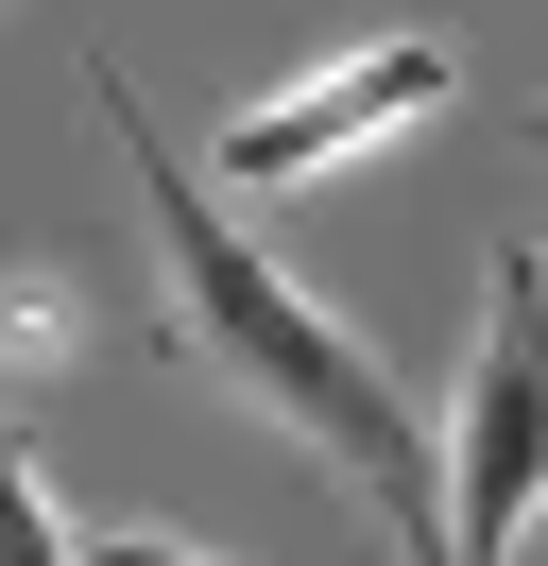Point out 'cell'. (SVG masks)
<instances>
[{"mask_svg":"<svg viewBox=\"0 0 548 566\" xmlns=\"http://www.w3.org/2000/svg\"><path fill=\"white\" fill-rule=\"evenodd\" d=\"M445 86H463V52H445V35H342V52L274 70L257 104L223 120V189H240V207H274V189H326V172H360L377 138L445 120Z\"/></svg>","mask_w":548,"mask_h":566,"instance_id":"3","label":"cell"},{"mask_svg":"<svg viewBox=\"0 0 548 566\" xmlns=\"http://www.w3.org/2000/svg\"><path fill=\"white\" fill-rule=\"evenodd\" d=\"M103 326H86V292L52 275V258H18L0 275V378H52V360H86Z\"/></svg>","mask_w":548,"mask_h":566,"instance_id":"4","label":"cell"},{"mask_svg":"<svg viewBox=\"0 0 548 566\" xmlns=\"http://www.w3.org/2000/svg\"><path fill=\"white\" fill-rule=\"evenodd\" d=\"M68 566H205L189 532H120V515H68Z\"/></svg>","mask_w":548,"mask_h":566,"instance_id":"6","label":"cell"},{"mask_svg":"<svg viewBox=\"0 0 548 566\" xmlns=\"http://www.w3.org/2000/svg\"><path fill=\"white\" fill-rule=\"evenodd\" d=\"M103 138H120V189L137 223H155V292H171V360L189 378H223L257 429H292L308 463H326L360 515H394V497H429V412H411V378L360 344V326L326 310V292L292 275V258L240 223L223 172H189V138H171L155 104L120 86V52H103Z\"/></svg>","mask_w":548,"mask_h":566,"instance_id":"1","label":"cell"},{"mask_svg":"<svg viewBox=\"0 0 548 566\" xmlns=\"http://www.w3.org/2000/svg\"><path fill=\"white\" fill-rule=\"evenodd\" d=\"M394 549H411V566H463V549H445V515H429V497H394Z\"/></svg>","mask_w":548,"mask_h":566,"instance_id":"7","label":"cell"},{"mask_svg":"<svg viewBox=\"0 0 548 566\" xmlns=\"http://www.w3.org/2000/svg\"><path fill=\"white\" fill-rule=\"evenodd\" d=\"M0 566H68V515L34 497V447L0 429Z\"/></svg>","mask_w":548,"mask_h":566,"instance_id":"5","label":"cell"},{"mask_svg":"<svg viewBox=\"0 0 548 566\" xmlns=\"http://www.w3.org/2000/svg\"><path fill=\"white\" fill-rule=\"evenodd\" d=\"M531 138H548V104H531Z\"/></svg>","mask_w":548,"mask_h":566,"instance_id":"8","label":"cell"},{"mask_svg":"<svg viewBox=\"0 0 548 566\" xmlns=\"http://www.w3.org/2000/svg\"><path fill=\"white\" fill-rule=\"evenodd\" d=\"M429 515L463 566H514L548 515V241H497L479 258V344H463V395L429 412Z\"/></svg>","mask_w":548,"mask_h":566,"instance_id":"2","label":"cell"}]
</instances>
